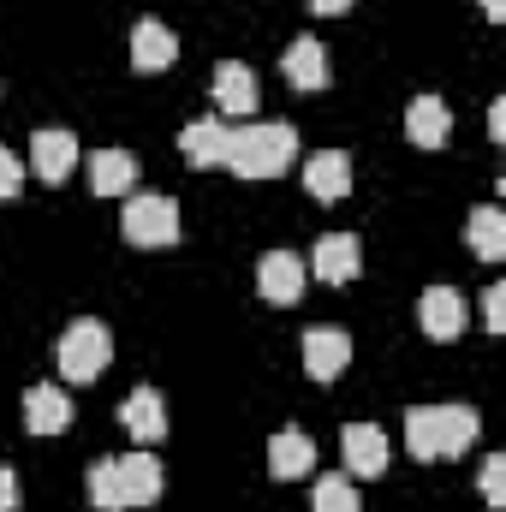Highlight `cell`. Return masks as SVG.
<instances>
[{
  "instance_id": "6da1fadb",
  "label": "cell",
  "mask_w": 506,
  "mask_h": 512,
  "mask_svg": "<svg viewBox=\"0 0 506 512\" xmlns=\"http://www.w3.org/2000/svg\"><path fill=\"white\" fill-rule=\"evenodd\" d=\"M477 435H483V417L471 405H417L405 417L411 459H459L477 447Z\"/></svg>"
},
{
  "instance_id": "7a4b0ae2",
  "label": "cell",
  "mask_w": 506,
  "mask_h": 512,
  "mask_svg": "<svg viewBox=\"0 0 506 512\" xmlns=\"http://www.w3.org/2000/svg\"><path fill=\"white\" fill-rule=\"evenodd\" d=\"M292 161H298V131L280 126V120L274 126L268 120H245L227 137V161L221 167H233L239 179H280Z\"/></svg>"
},
{
  "instance_id": "3957f363",
  "label": "cell",
  "mask_w": 506,
  "mask_h": 512,
  "mask_svg": "<svg viewBox=\"0 0 506 512\" xmlns=\"http://www.w3.org/2000/svg\"><path fill=\"white\" fill-rule=\"evenodd\" d=\"M54 358H60V376H66V382L84 387V382H96V376L108 370V358H114V334H108L96 316H78V322L60 334V352H54Z\"/></svg>"
},
{
  "instance_id": "277c9868",
  "label": "cell",
  "mask_w": 506,
  "mask_h": 512,
  "mask_svg": "<svg viewBox=\"0 0 506 512\" xmlns=\"http://www.w3.org/2000/svg\"><path fill=\"white\" fill-rule=\"evenodd\" d=\"M120 233H126L131 245H143V251H155V245H179V203H173V197H155V191L126 197V209H120Z\"/></svg>"
},
{
  "instance_id": "5b68a950",
  "label": "cell",
  "mask_w": 506,
  "mask_h": 512,
  "mask_svg": "<svg viewBox=\"0 0 506 512\" xmlns=\"http://www.w3.org/2000/svg\"><path fill=\"white\" fill-rule=\"evenodd\" d=\"M358 268H364L358 239H352V233H328V239H316V251H310V268H304V274H316L322 286H352Z\"/></svg>"
},
{
  "instance_id": "8992f818",
  "label": "cell",
  "mask_w": 506,
  "mask_h": 512,
  "mask_svg": "<svg viewBox=\"0 0 506 512\" xmlns=\"http://www.w3.org/2000/svg\"><path fill=\"white\" fill-rule=\"evenodd\" d=\"M304 262L292 251H268L262 262H256V292L268 298V304H298L304 298Z\"/></svg>"
},
{
  "instance_id": "52a82bcc",
  "label": "cell",
  "mask_w": 506,
  "mask_h": 512,
  "mask_svg": "<svg viewBox=\"0 0 506 512\" xmlns=\"http://www.w3.org/2000/svg\"><path fill=\"white\" fill-rule=\"evenodd\" d=\"M304 191H310L316 203H340V197L352 191V155H346V149H316V155L304 161Z\"/></svg>"
},
{
  "instance_id": "ba28073f",
  "label": "cell",
  "mask_w": 506,
  "mask_h": 512,
  "mask_svg": "<svg viewBox=\"0 0 506 512\" xmlns=\"http://www.w3.org/2000/svg\"><path fill=\"white\" fill-rule=\"evenodd\" d=\"M417 322H423L429 340H459L465 322H471V310H465V298H459L453 286H429L423 304H417Z\"/></svg>"
},
{
  "instance_id": "9c48e42d",
  "label": "cell",
  "mask_w": 506,
  "mask_h": 512,
  "mask_svg": "<svg viewBox=\"0 0 506 512\" xmlns=\"http://www.w3.org/2000/svg\"><path fill=\"white\" fill-rule=\"evenodd\" d=\"M352 364V334L346 328H310L304 334V370L310 382H334Z\"/></svg>"
},
{
  "instance_id": "30bf717a",
  "label": "cell",
  "mask_w": 506,
  "mask_h": 512,
  "mask_svg": "<svg viewBox=\"0 0 506 512\" xmlns=\"http://www.w3.org/2000/svg\"><path fill=\"white\" fill-rule=\"evenodd\" d=\"M340 453H346L352 477H381L387 471V435H381L376 423H346L340 429Z\"/></svg>"
},
{
  "instance_id": "8fae6325",
  "label": "cell",
  "mask_w": 506,
  "mask_h": 512,
  "mask_svg": "<svg viewBox=\"0 0 506 512\" xmlns=\"http://www.w3.org/2000/svg\"><path fill=\"white\" fill-rule=\"evenodd\" d=\"M173 60H179V36L161 18H137V30H131V66L137 72H167Z\"/></svg>"
},
{
  "instance_id": "7c38bea8",
  "label": "cell",
  "mask_w": 506,
  "mask_h": 512,
  "mask_svg": "<svg viewBox=\"0 0 506 512\" xmlns=\"http://www.w3.org/2000/svg\"><path fill=\"white\" fill-rule=\"evenodd\" d=\"M72 161H78V137L72 131H36L30 137V167H36V179L42 185H60L66 173H72Z\"/></svg>"
},
{
  "instance_id": "4fadbf2b",
  "label": "cell",
  "mask_w": 506,
  "mask_h": 512,
  "mask_svg": "<svg viewBox=\"0 0 506 512\" xmlns=\"http://www.w3.org/2000/svg\"><path fill=\"white\" fill-rule=\"evenodd\" d=\"M114 477H120V495H126V507H149V501H161V459L143 447V453H126V459H114Z\"/></svg>"
},
{
  "instance_id": "5bb4252c",
  "label": "cell",
  "mask_w": 506,
  "mask_h": 512,
  "mask_svg": "<svg viewBox=\"0 0 506 512\" xmlns=\"http://www.w3.org/2000/svg\"><path fill=\"white\" fill-rule=\"evenodd\" d=\"M280 72H286V84L292 90H328V48L316 42V36H298L292 48H286V60H280Z\"/></svg>"
},
{
  "instance_id": "9a60e30c",
  "label": "cell",
  "mask_w": 506,
  "mask_h": 512,
  "mask_svg": "<svg viewBox=\"0 0 506 512\" xmlns=\"http://www.w3.org/2000/svg\"><path fill=\"white\" fill-rule=\"evenodd\" d=\"M120 423H126L131 441L155 447V441L167 435V405H161V393H155V387H131V399L120 405Z\"/></svg>"
},
{
  "instance_id": "2e32d148",
  "label": "cell",
  "mask_w": 506,
  "mask_h": 512,
  "mask_svg": "<svg viewBox=\"0 0 506 512\" xmlns=\"http://www.w3.org/2000/svg\"><path fill=\"white\" fill-rule=\"evenodd\" d=\"M66 423H72V399L54 382H42V387L24 393V429H30V435H60Z\"/></svg>"
},
{
  "instance_id": "e0dca14e",
  "label": "cell",
  "mask_w": 506,
  "mask_h": 512,
  "mask_svg": "<svg viewBox=\"0 0 506 512\" xmlns=\"http://www.w3.org/2000/svg\"><path fill=\"white\" fill-rule=\"evenodd\" d=\"M137 185V155L131 149H96L90 155V191L96 197H131Z\"/></svg>"
},
{
  "instance_id": "ac0fdd59",
  "label": "cell",
  "mask_w": 506,
  "mask_h": 512,
  "mask_svg": "<svg viewBox=\"0 0 506 512\" xmlns=\"http://www.w3.org/2000/svg\"><path fill=\"white\" fill-rule=\"evenodd\" d=\"M268 471H274L280 483L310 477V471H316V447H310V435H304V429H280V435L268 441Z\"/></svg>"
},
{
  "instance_id": "d6986e66",
  "label": "cell",
  "mask_w": 506,
  "mask_h": 512,
  "mask_svg": "<svg viewBox=\"0 0 506 512\" xmlns=\"http://www.w3.org/2000/svg\"><path fill=\"white\" fill-rule=\"evenodd\" d=\"M215 102H221V114L227 120H239V114H256V78L245 60H221L215 66Z\"/></svg>"
},
{
  "instance_id": "ffe728a7",
  "label": "cell",
  "mask_w": 506,
  "mask_h": 512,
  "mask_svg": "<svg viewBox=\"0 0 506 512\" xmlns=\"http://www.w3.org/2000/svg\"><path fill=\"white\" fill-rule=\"evenodd\" d=\"M447 131H453V114H447L441 96H417V102L405 108V137H411L417 149H441Z\"/></svg>"
},
{
  "instance_id": "44dd1931",
  "label": "cell",
  "mask_w": 506,
  "mask_h": 512,
  "mask_svg": "<svg viewBox=\"0 0 506 512\" xmlns=\"http://www.w3.org/2000/svg\"><path fill=\"white\" fill-rule=\"evenodd\" d=\"M227 137H233V126L215 114V120H197V126L179 131V149H185L191 167H221L227 161Z\"/></svg>"
},
{
  "instance_id": "7402d4cb",
  "label": "cell",
  "mask_w": 506,
  "mask_h": 512,
  "mask_svg": "<svg viewBox=\"0 0 506 512\" xmlns=\"http://www.w3.org/2000/svg\"><path fill=\"white\" fill-rule=\"evenodd\" d=\"M471 251L483 262L506 256V209H471Z\"/></svg>"
},
{
  "instance_id": "603a6c76",
  "label": "cell",
  "mask_w": 506,
  "mask_h": 512,
  "mask_svg": "<svg viewBox=\"0 0 506 512\" xmlns=\"http://www.w3.org/2000/svg\"><path fill=\"white\" fill-rule=\"evenodd\" d=\"M310 512H364L352 477H316V495H310Z\"/></svg>"
},
{
  "instance_id": "cb8c5ba5",
  "label": "cell",
  "mask_w": 506,
  "mask_h": 512,
  "mask_svg": "<svg viewBox=\"0 0 506 512\" xmlns=\"http://www.w3.org/2000/svg\"><path fill=\"white\" fill-rule=\"evenodd\" d=\"M90 501L102 512H126V495H120V477H114V465L102 459V465H90Z\"/></svg>"
},
{
  "instance_id": "d4e9b609",
  "label": "cell",
  "mask_w": 506,
  "mask_h": 512,
  "mask_svg": "<svg viewBox=\"0 0 506 512\" xmlns=\"http://www.w3.org/2000/svg\"><path fill=\"white\" fill-rule=\"evenodd\" d=\"M477 489H483V501H489V507H506V459H501V453H489V459H483Z\"/></svg>"
},
{
  "instance_id": "484cf974",
  "label": "cell",
  "mask_w": 506,
  "mask_h": 512,
  "mask_svg": "<svg viewBox=\"0 0 506 512\" xmlns=\"http://www.w3.org/2000/svg\"><path fill=\"white\" fill-rule=\"evenodd\" d=\"M18 191H24V161L0 143V197H18Z\"/></svg>"
},
{
  "instance_id": "4316f807",
  "label": "cell",
  "mask_w": 506,
  "mask_h": 512,
  "mask_svg": "<svg viewBox=\"0 0 506 512\" xmlns=\"http://www.w3.org/2000/svg\"><path fill=\"white\" fill-rule=\"evenodd\" d=\"M483 322H489V334H506V286L483 292Z\"/></svg>"
},
{
  "instance_id": "83f0119b",
  "label": "cell",
  "mask_w": 506,
  "mask_h": 512,
  "mask_svg": "<svg viewBox=\"0 0 506 512\" xmlns=\"http://www.w3.org/2000/svg\"><path fill=\"white\" fill-rule=\"evenodd\" d=\"M12 507H18V477L0 465V512H12Z\"/></svg>"
},
{
  "instance_id": "f1b7e54d",
  "label": "cell",
  "mask_w": 506,
  "mask_h": 512,
  "mask_svg": "<svg viewBox=\"0 0 506 512\" xmlns=\"http://www.w3.org/2000/svg\"><path fill=\"white\" fill-rule=\"evenodd\" d=\"M489 137H495V143L506 137V102H495V108H489Z\"/></svg>"
},
{
  "instance_id": "f546056e",
  "label": "cell",
  "mask_w": 506,
  "mask_h": 512,
  "mask_svg": "<svg viewBox=\"0 0 506 512\" xmlns=\"http://www.w3.org/2000/svg\"><path fill=\"white\" fill-rule=\"evenodd\" d=\"M346 6H352V0H310L316 18H334V12H346Z\"/></svg>"
},
{
  "instance_id": "4dcf8cb0",
  "label": "cell",
  "mask_w": 506,
  "mask_h": 512,
  "mask_svg": "<svg viewBox=\"0 0 506 512\" xmlns=\"http://www.w3.org/2000/svg\"><path fill=\"white\" fill-rule=\"evenodd\" d=\"M483 12H489V24H506V0H483Z\"/></svg>"
}]
</instances>
